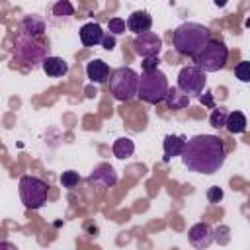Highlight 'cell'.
I'll return each instance as SVG.
<instances>
[{"label":"cell","instance_id":"6da1fadb","mask_svg":"<svg viewBox=\"0 0 250 250\" xmlns=\"http://www.w3.org/2000/svg\"><path fill=\"white\" fill-rule=\"evenodd\" d=\"M225 160H227V150L217 135H195L186 141L182 162L189 172L215 174L223 168Z\"/></svg>","mask_w":250,"mask_h":250},{"label":"cell","instance_id":"7a4b0ae2","mask_svg":"<svg viewBox=\"0 0 250 250\" xmlns=\"http://www.w3.org/2000/svg\"><path fill=\"white\" fill-rule=\"evenodd\" d=\"M211 41V31L197 21H186L174 29L172 43L178 55L195 59Z\"/></svg>","mask_w":250,"mask_h":250},{"label":"cell","instance_id":"3957f363","mask_svg":"<svg viewBox=\"0 0 250 250\" xmlns=\"http://www.w3.org/2000/svg\"><path fill=\"white\" fill-rule=\"evenodd\" d=\"M170 86H168V78L162 70L154 68V70H145L139 76V98L146 104H160L166 100Z\"/></svg>","mask_w":250,"mask_h":250},{"label":"cell","instance_id":"277c9868","mask_svg":"<svg viewBox=\"0 0 250 250\" xmlns=\"http://www.w3.org/2000/svg\"><path fill=\"white\" fill-rule=\"evenodd\" d=\"M109 90L115 100L129 102L139 94V74L129 66H119L109 76Z\"/></svg>","mask_w":250,"mask_h":250},{"label":"cell","instance_id":"5b68a950","mask_svg":"<svg viewBox=\"0 0 250 250\" xmlns=\"http://www.w3.org/2000/svg\"><path fill=\"white\" fill-rule=\"evenodd\" d=\"M20 199L27 209H39L47 203L49 186L37 176H21L20 178Z\"/></svg>","mask_w":250,"mask_h":250},{"label":"cell","instance_id":"8992f818","mask_svg":"<svg viewBox=\"0 0 250 250\" xmlns=\"http://www.w3.org/2000/svg\"><path fill=\"white\" fill-rule=\"evenodd\" d=\"M227 59H229V49L223 41L219 39H211L207 43V47L193 59L195 64L205 70V72H217L221 68H225L227 64Z\"/></svg>","mask_w":250,"mask_h":250},{"label":"cell","instance_id":"52a82bcc","mask_svg":"<svg viewBox=\"0 0 250 250\" xmlns=\"http://www.w3.org/2000/svg\"><path fill=\"white\" fill-rule=\"evenodd\" d=\"M35 37H29V35H20L14 43V55L20 62H23L25 66H43V61L47 59L45 57V45L41 43H35L33 41Z\"/></svg>","mask_w":250,"mask_h":250},{"label":"cell","instance_id":"ba28073f","mask_svg":"<svg viewBox=\"0 0 250 250\" xmlns=\"http://www.w3.org/2000/svg\"><path fill=\"white\" fill-rule=\"evenodd\" d=\"M178 86L189 96H197L205 90L207 86V78H205V70H201L197 64H189V66H184L180 72H178Z\"/></svg>","mask_w":250,"mask_h":250},{"label":"cell","instance_id":"9c48e42d","mask_svg":"<svg viewBox=\"0 0 250 250\" xmlns=\"http://www.w3.org/2000/svg\"><path fill=\"white\" fill-rule=\"evenodd\" d=\"M133 47H135V53L143 59L146 57H158L160 49H162V39L160 35L152 33V31H145V33H139L133 41Z\"/></svg>","mask_w":250,"mask_h":250},{"label":"cell","instance_id":"30bf717a","mask_svg":"<svg viewBox=\"0 0 250 250\" xmlns=\"http://www.w3.org/2000/svg\"><path fill=\"white\" fill-rule=\"evenodd\" d=\"M188 238H189L191 246H195V248L201 250V248H207L215 240V230L207 223H195L188 230Z\"/></svg>","mask_w":250,"mask_h":250},{"label":"cell","instance_id":"8fae6325","mask_svg":"<svg viewBox=\"0 0 250 250\" xmlns=\"http://www.w3.org/2000/svg\"><path fill=\"white\" fill-rule=\"evenodd\" d=\"M115 182H117V174L109 164H98L94 168V172L90 174V184L100 189L111 188V186H115Z\"/></svg>","mask_w":250,"mask_h":250},{"label":"cell","instance_id":"7c38bea8","mask_svg":"<svg viewBox=\"0 0 250 250\" xmlns=\"http://www.w3.org/2000/svg\"><path fill=\"white\" fill-rule=\"evenodd\" d=\"M86 76L90 78V82H96V84H104L109 80L111 72H109V66L107 62H104L102 59H94L86 64Z\"/></svg>","mask_w":250,"mask_h":250},{"label":"cell","instance_id":"4fadbf2b","mask_svg":"<svg viewBox=\"0 0 250 250\" xmlns=\"http://www.w3.org/2000/svg\"><path fill=\"white\" fill-rule=\"evenodd\" d=\"M150 25H152V18L148 12L145 10H137L133 12L129 18H127V29L133 31V33H145V31H150Z\"/></svg>","mask_w":250,"mask_h":250},{"label":"cell","instance_id":"5bb4252c","mask_svg":"<svg viewBox=\"0 0 250 250\" xmlns=\"http://www.w3.org/2000/svg\"><path fill=\"white\" fill-rule=\"evenodd\" d=\"M102 39H104V31L98 23L94 21H88L80 27V41L84 47H96V45H102Z\"/></svg>","mask_w":250,"mask_h":250},{"label":"cell","instance_id":"9a60e30c","mask_svg":"<svg viewBox=\"0 0 250 250\" xmlns=\"http://www.w3.org/2000/svg\"><path fill=\"white\" fill-rule=\"evenodd\" d=\"M162 146H164V162H170L174 156H182L186 148V139L182 135H166Z\"/></svg>","mask_w":250,"mask_h":250},{"label":"cell","instance_id":"2e32d148","mask_svg":"<svg viewBox=\"0 0 250 250\" xmlns=\"http://www.w3.org/2000/svg\"><path fill=\"white\" fill-rule=\"evenodd\" d=\"M43 72L47 74V76H51V78H61V76H64L66 72H68V62L64 61V59H61V57H47L45 61H43Z\"/></svg>","mask_w":250,"mask_h":250},{"label":"cell","instance_id":"e0dca14e","mask_svg":"<svg viewBox=\"0 0 250 250\" xmlns=\"http://www.w3.org/2000/svg\"><path fill=\"white\" fill-rule=\"evenodd\" d=\"M164 102H166V105H168L170 109H184V107L189 105V96H188L180 86H174V88L168 90Z\"/></svg>","mask_w":250,"mask_h":250},{"label":"cell","instance_id":"ac0fdd59","mask_svg":"<svg viewBox=\"0 0 250 250\" xmlns=\"http://www.w3.org/2000/svg\"><path fill=\"white\" fill-rule=\"evenodd\" d=\"M21 33L29 37H41L45 33V21L39 16H25L21 21Z\"/></svg>","mask_w":250,"mask_h":250},{"label":"cell","instance_id":"d6986e66","mask_svg":"<svg viewBox=\"0 0 250 250\" xmlns=\"http://www.w3.org/2000/svg\"><path fill=\"white\" fill-rule=\"evenodd\" d=\"M111 152H113V156L119 158V160L131 158L133 152H135V143H133L129 137L115 139V141H113V146H111Z\"/></svg>","mask_w":250,"mask_h":250},{"label":"cell","instance_id":"ffe728a7","mask_svg":"<svg viewBox=\"0 0 250 250\" xmlns=\"http://www.w3.org/2000/svg\"><path fill=\"white\" fill-rule=\"evenodd\" d=\"M246 115L242 111H230L227 115V123H225V129L232 135H238V133H244L246 131Z\"/></svg>","mask_w":250,"mask_h":250},{"label":"cell","instance_id":"44dd1931","mask_svg":"<svg viewBox=\"0 0 250 250\" xmlns=\"http://www.w3.org/2000/svg\"><path fill=\"white\" fill-rule=\"evenodd\" d=\"M74 14V6L68 2V0H59L55 6H53V16L57 20H66Z\"/></svg>","mask_w":250,"mask_h":250},{"label":"cell","instance_id":"7402d4cb","mask_svg":"<svg viewBox=\"0 0 250 250\" xmlns=\"http://www.w3.org/2000/svg\"><path fill=\"white\" fill-rule=\"evenodd\" d=\"M227 111H225V107H213V111H211V115H209V123H211V127H215V129H221V127H225V123H227Z\"/></svg>","mask_w":250,"mask_h":250},{"label":"cell","instance_id":"603a6c76","mask_svg":"<svg viewBox=\"0 0 250 250\" xmlns=\"http://www.w3.org/2000/svg\"><path fill=\"white\" fill-rule=\"evenodd\" d=\"M78 182H80V176H78V172H74V170H66V172H62V176H61L62 188L72 189V188L78 186Z\"/></svg>","mask_w":250,"mask_h":250},{"label":"cell","instance_id":"cb8c5ba5","mask_svg":"<svg viewBox=\"0 0 250 250\" xmlns=\"http://www.w3.org/2000/svg\"><path fill=\"white\" fill-rule=\"evenodd\" d=\"M234 74L240 82H250V61H242L234 66Z\"/></svg>","mask_w":250,"mask_h":250},{"label":"cell","instance_id":"d4e9b609","mask_svg":"<svg viewBox=\"0 0 250 250\" xmlns=\"http://www.w3.org/2000/svg\"><path fill=\"white\" fill-rule=\"evenodd\" d=\"M107 27H109V33L121 35V33H125V29H127V21L121 20V18H111V20L107 21Z\"/></svg>","mask_w":250,"mask_h":250},{"label":"cell","instance_id":"484cf974","mask_svg":"<svg viewBox=\"0 0 250 250\" xmlns=\"http://www.w3.org/2000/svg\"><path fill=\"white\" fill-rule=\"evenodd\" d=\"M223 189L219 188V186H211L209 189H207V199H209V203H219L221 199H223Z\"/></svg>","mask_w":250,"mask_h":250},{"label":"cell","instance_id":"4316f807","mask_svg":"<svg viewBox=\"0 0 250 250\" xmlns=\"http://www.w3.org/2000/svg\"><path fill=\"white\" fill-rule=\"evenodd\" d=\"M229 232H230L229 227H225V225H223V227H217V229H215V240H217L219 244H227V242L230 240Z\"/></svg>","mask_w":250,"mask_h":250},{"label":"cell","instance_id":"83f0119b","mask_svg":"<svg viewBox=\"0 0 250 250\" xmlns=\"http://www.w3.org/2000/svg\"><path fill=\"white\" fill-rule=\"evenodd\" d=\"M102 47L105 49V51H111L113 47H115V35L113 33H104V39H102Z\"/></svg>","mask_w":250,"mask_h":250},{"label":"cell","instance_id":"f1b7e54d","mask_svg":"<svg viewBox=\"0 0 250 250\" xmlns=\"http://www.w3.org/2000/svg\"><path fill=\"white\" fill-rule=\"evenodd\" d=\"M158 57H146L145 59V62H143V70H154V68H158Z\"/></svg>","mask_w":250,"mask_h":250},{"label":"cell","instance_id":"f546056e","mask_svg":"<svg viewBox=\"0 0 250 250\" xmlns=\"http://www.w3.org/2000/svg\"><path fill=\"white\" fill-rule=\"evenodd\" d=\"M199 102H201L203 105H207V107H215V104H213V96H211V92H207V90H203V92L199 94Z\"/></svg>","mask_w":250,"mask_h":250},{"label":"cell","instance_id":"4dcf8cb0","mask_svg":"<svg viewBox=\"0 0 250 250\" xmlns=\"http://www.w3.org/2000/svg\"><path fill=\"white\" fill-rule=\"evenodd\" d=\"M213 2H215V6H219V8H225L229 0H213Z\"/></svg>","mask_w":250,"mask_h":250},{"label":"cell","instance_id":"1f68e13d","mask_svg":"<svg viewBox=\"0 0 250 250\" xmlns=\"http://www.w3.org/2000/svg\"><path fill=\"white\" fill-rule=\"evenodd\" d=\"M244 25H246V27H250V18H246V21H244Z\"/></svg>","mask_w":250,"mask_h":250}]
</instances>
